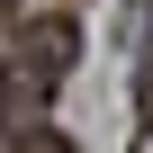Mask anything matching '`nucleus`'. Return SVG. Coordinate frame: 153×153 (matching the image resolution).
Here are the masks:
<instances>
[{
	"mask_svg": "<svg viewBox=\"0 0 153 153\" xmlns=\"http://www.w3.org/2000/svg\"><path fill=\"white\" fill-rule=\"evenodd\" d=\"M72 63H81V18L63 9V0H0V81H9L27 108L54 99L72 81Z\"/></svg>",
	"mask_w": 153,
	"mask_h": 153,
	"instance_id": "1",
	"label": "nucleus"
},
{
	"mask_svg": "<svg viewBox=\"0 0 153 153\" xmlns=\"http://www.w3.org/2000/svg\"><path fill=\"white\" fill-rule=\"evenodd\" d=\"M126 153H153V0H135V144Z\"/></svg>",
	"mask_w": 153,
	"mask_h": 153,
	"instance_id": "2",
	"label": "nucleus"
}]
</instances>
